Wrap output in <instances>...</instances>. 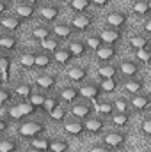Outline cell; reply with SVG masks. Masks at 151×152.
Returning a JSON list of instances; mask_svg holds the SVG:
<instances>
[{"mask_svg": "<svg viewBox=\"0 0 151 152\" xmlns=\"http://www.w3.org/2000/svg\"><path fill=\"white\" fill-rule=\"evenodd\" d=\"M84 122H85V131L91 134H100L105 131V117H101V115H98V117L93 115V117L85 118Z\"/></svg>", "mask_w": 151, "mask_h": 152, "instance_id": "11", "label": "cell"}, {"mask_svg": "<svg viewBox=\"0 0 151 152\" xmlns=\"http://www.w3.org/2000/svg\"><path fill=\"white\" fill-rule=\"evenodd\" d=\"M73 58H75V57L71 55V51H70V48H68V46H66V48H62V46H61V48L53 53V60H55L59 66H68Z\"/></svg>", "mask_w": 151, "mask_h": 152, "instance_id": "24", "label": "cell"}, {"mask_svg": "<svg viewBox=\"0 0 151 152\" xmlns=\"http://www.w3.org/2000/svg\"><path fill=\"white\" fill-rule=\"evenodd\" d=\"M38 12H39L38 5L27 4V2H20V4H16V7H14V14H18V16L23 18V20H30V18H34Z\"/></svg>", "mask_w": 151, "mask_h": 152, "instance_id": "17", "label": "cell"}, {"mask_svg": "<svg viewBox=\"0 0 151 152\" xmlns=\"http://www.w3.org/2000/svg\"><path fill=\"white\" fill-rule=\"evenodd\" d=\"M130 104H132V110L137 112V113H144L151 108V96L150 94H137L130 99Z\"/></svg>", "mask_w": 151, "mask_h": 152, "instance_id": "8", "label": "cell"}, {"mask_svg": "<svg viewBox=\"0 0 151 152\" xmlns=\"http://www.w3.org/2000/svg\"><path fill=\"white\" fill-rule=\"evenodd\" d=\"M13 90H14V94H16L20 99H30V96L36 92V90H34V85L29 83V81H20V83H16Z\"/></svg>", "mask_w": 151, "mask_h": 152, "instance_id": "20", "label": "cell"}, {"mask_svg": "<svg viewBox=\"0 0 151 152\" xmlns=\"http://www.w3.org/2000/svg\"><path fill=\"white\" fill-rule=\"evenodd\" d=\"M144 87H146V81H144L141 76H137V78H128V80L124 81V90H126L128 94H132V96L142 94Z\"/></svg>", "mask_w": 151, "mask_h": 152, "instance_id": "18", "label": "cell"}, {"mask_svg": "<svg viewBox=\"0 0 151 152\" xmlns=\"http://www.w3.org/2000/svg\"><path fill=\"white\" fill-rule=\"evenodd\" d=\"M84 41H85L87 48H89V50H93V51H96L98 48H101V46H103V41H101V37H100V34H91V36H87Z\"/></svg>", "mask_w": 151, "mask_h": 152, "instance_id": "41", "label": "cell"}, {"mask_svg": "<svg viewBox=\"0 0 151 152\" xmlns=\"http://www.w3.org/2000/svg\"><path fill=\"white\" fill-rule=\"evenodd\" d=\"M0 48L7 53V51H16L18 50V39L11 34H4L0 37Z\"/></svg>", "mask_w": 151, "mask_h": 152, "instance_id": "29", "label": "cell"}, {"mask_svg": "<svg viewBox=\"0 0 151 152\" xmlns=\"http://www.w3.org/2000/svg\"><path fill=\"white\" fill-rule=\"evenodd\" d=\"M114 106H115V112H119V113H132V104L126 97H115Z\"/></svg>", "mask_w": 151, "mask_h": 152, "instance_id": "40", "label": "cell"}, {"mask_svg": "<svg viewBox=\"0 0 151 152\" xmlns=\"http://www.w3.org/2000/svg\"><path fill=\"white\" fill-rule=\"evenodd\" d=\"M96 113L105 117V118H110L115 113V106H114V101H98L96 106H94Z\"/></svg>", "mask_w": 151, "mask_h": 152, "instance_id": "22", "label": "cell"}, {"mask_svg": "<svg viewBox=\"0 0 151 152\" xmlns=\"http://www.w3.org/2000/svg\"><path fill=\"white\" fill-rule=\"evenodd\" d=\"M61 103H62V101H61L59 94H48V96H46V101H44V106H43V112L50 115Z\"/></svg>", "mask_w": 151, "mask_h": 152, "instance_id": "34", "label": "cell"}, {"mask_svg": "<svg viewBox=\"0 0 151 152\" xmlns=\"http://www.w3.org/2000/svg\"><path fill=\"white\" fill-rule=\"evenodd\" d=\"M141 133H142L144 136L151 138V117H146V118L142 120V124H141Z\"/></svg>", "mask_w": 151, "mask_h": 152, "instance_id": "49", "label": "cell"}, {"mask_svg": "<svg viewBox=\"0 0 151 152\" xmlns=\"http://www.w3.org/2000/svg\"><path fill=\"white\" fill-rule=\"evenodd\" d=\"M91 5H93V2H91V0H70V2H68V7H70L75 14L87 12Z\"/></svg>", "mask_w": 151, "mask_h": 152, "instance_id": "31", "label": "cell"}, {"mask_svg": "<svg viewBox=\"0 0 151 152\" xmlns=\"http://www.w3.org/2000/svg\"><path fill=\"white\" fill-rule=\"evenodd\" d=\"M14 96H16V94H14V90L7 88V87L4 85V87L0 88V104H2V106H7V104L14 99Z\"/></svg>", "mask_w": 151, "mask_h": 152, "instance_id": "43", "label": "cell"}, {"mask_svg": "<svg viewBox=\"0 0 151 152\" xmlns=\"http://www.w3.org/2000/svg\"><path fill=\"white\" fill-rule=\"evenodd\" d=\"M96 73H98V78H100V80H103V78H117L119 67L114 66V64H110V62H107V64H101Z\"/></svg>", "mask_w": 151, "mask_h": 152, "instance_id": "25", "label": "cell"}, {"mask_svg": "<svg viewBox=\"0 0 151 152\" xmlns=\"http://www.w3.org/2000/svg\"><path fill=\"white\" fill-rule=\"evenodd\" d=\"M34 85L38 87L39 90H43V92H52V90L57 87V78H55L53 75L41 73L39 76H36V80H34Z\"/></svg>", "mask_w": 151, "mask_h": 152, "instance_id": "10", "label": "cell"}, {"mask_svg": "<svg viewBox=\"0 0 151 152\" xmlns=\"http://www.w3.org/2000/svg\"><path fill=\"white\" fill-rule=\"evenodd\" d=\"M68 113H70V110H68V108L61 103V104H59V106H57L52 113L48 115V117H50L55 124H64V122H66V118H68Z\"/></svg>", "mask_w": 151, "mask_h": 152, "instance_id": "32", "label": "cell"}, {"mask_svg": "<svg viewBox=\"0 0 151 152\" xmlns=\"http://www.w3.org/2000/svg\"><path fill=\"white\" fill-rule=\"evenodd\" d=\"M142 30H144L146 34H150V36H151V16H148V18H146V21L142 23Z\"/></svg>", "mask_w": 151, "mask_h": 152, "instance_id": "53", "label": "cell"}, {"mask_svg": "<svg viewBox=\"0 0 151 152\" xmlns=\"http://www.w3.org/2000/svg\"><path fill=\"white\" fill-rule=\"evenodd\" d=\"M148 4H150V11H151V0H148Z\"/></svg>", "mask_w": 151, "mask_h": 152, "instance_id": "57", "label": "cell"}, {"mask_svg": "<svg viewBox=\"0 0 151 152\" xmlns=\"http://www.w3.org/2000/svg\"><path fill=\"white\" fill-rule=\"evenodd\" d=\"M39 18L44 20V21H53L61 16V7L57 4H44L39 7Z\"/></svg>", "mask_w": 151, "mask_h": 152, "instance_id": "13", "label": "cell"}, {"mask_svg": "<svg viewBox=\"0 0 151 152\" xmlns=\"http://www.w3.org/2000/svg\"><path fill=\"white\" fill-rule=\"evenodd\" d=\"M41 48L44 50V51H48V53H55L59 48H61V39L55 37V36H52V37H48L46 41H43L41 42Z\"/></svg>", "mask_w": 151, "mask_h": 152, "instance_id": "38", "label": "cell"}, {"mask_svg": "<svg viewBox=\"0 0 151 152\" xmlns=\"http://www.w3.org/2000/svg\"><path fill=\"white\" fill-rule=\"evenodd\" d=\"M93 25H94V16L89 14V12L75 14L71 18V27H73L75 32H87Z\"/></svg>", "mask_w": 151, "mask_h": 152, "instance_id": "4", "label": "cell"}, {"mask_svg": "<svg viewBox=\"0 0 151 152\" xmlns=\"http://www.w3.org/2000/svg\"><path fill=\"white\" fill-rule=\"evenodd\" d=\"M9 117H11V118H14V120H21V118H23V113L20 112L18 104H13V106L9 108Z\"/></svg>", "mask_w": 151, "mask_h": 152, "instance_id": "50", "label": "cell"}, {"mask_svg": "<svg viewBox=\"0 0 151 152\" xmlns=\"http://www.w3.org/2000/svg\"><path fill=\"white\" fill-rule=\"evenodd\" d=\"M94 53H96V58H98L100 62L107 64V62H110L114 57L117 55V48H115V46H110V44H103V46L98 48Z\"/></svg>", "mask_w": 151, "mask_h": 152, "instance_id": "19", "label": "cell"}, {"mask_svg": "<svg viewBox=\"0 0 151 152\" xmlns=\"http://www.w3.org/2000/svg\"><path fill=\"white\" fill-rule=\"evenodd\" d=\"M50 143H52V140H48V138H39V136L30 142L32 147H38V149H41V151H44V152L50 151Z\"/></svg>", "mask_w": 151, "mask_h": 152, "instance_id": "46", "label": "cell"}, {"mask_svg": "<svg viewBox=\"0 0 151 152\" xmlns=\"http://www.w3.org/2000/svg\"><path fill=\"white\" fill-rule=\"evenodd\" d=\"M44 129H46V126H44L41 120H29V122H23V124L18 127V133H20V136H23V138L34 140V138H38L41 133H44Z\"/></svg>", "mask_w": 151, "mask_h": 152, "instance_id": "2", "label": "cell"}, {"mask_svg": "<svg viewBox=\"0 0 151 152\" xmlns=\"http://www.w3.org/2000/svg\"><path fill=\"white\" fill-rule=\"evenodd\" d=\"M146 152H151V147H150V149H148V151H146Z\"/></svg>", "mask_w": 151, "mask_h": 152, "instance_id": "59", "label": "cell"}, {"mask_svg": "<svg viewBox=\"0 0 151 152\" xmlns=\"http://www.w3.org/2000/svg\"><path fill=\"white\" fill-rule=\"evenodd\" d=\"M64 131L68 136L71 138H80L85 133V122L80 118H73V120H66L64 122Z\"/></svg>", "mask_w": 151, "mask_h": 152, "instance_id": "9", "label": "cell"}, {"mask_svg": "<svg viewBox=\"0 0 151 152\" xmlns=\"http://www.w3.org/2000/svg\"><path fill=\"white\" fill-rule=\"evenodd\" d=\"M91 2H93V5H94V7H98V9H103V7H107V5H109L112 0H91Z\"/></svg>", "mask_w": 151, "mask_h": 152, "instance_id": "51", "label": "cell"}, {"mask_svg": "<svg viewBox=\"0 0 151 152\" xmlns=\"http://www.w3.org/2000/svg\"><path fill=\"white\" fill-rule=\"evenodd\" d=\"M73 27H71V23H57L55 27H53V36L59 39H70L73 36Z\"/></svg>", "mask_w": 151, "mask_h": 152, "instance_id": "27", "label": "cell"}, {"mask_svg": "<svg viewBox=\"0 0 151 152\" xmlns=\"http://www.w3.org/2000/svg\"><path fill=\"white\" fill-rule=\"evenodd\" d=\"M119 75L124 76L126 80L128 78H137V76L142 73V66L139 60H132V58H124L119 62Z\"/></svg>", "mask_w": 151, "mask_h": 152, "instance_id": "3", "label": "cell"}, {"mask_svg": "<svg viewBox=\"0 0 151 152\" xmlns=\"http://www.w3.org/2000/svg\"><path fill=\"white\" fill-rule=\"evenodd\" d=\"M9 67H11V57L4 53L0 57V75H2V83L5 85L9 81Z\"/></svg>", "mask_w": 151, "mask_h": 152, "instance_id": "35", "label": "cell"}, {"mask_svg": "<svg viewBox=\"0 0 151 152\" xmlns=\"http://www.w3.org/2000/svg\"><path fill=\"white\" fill-rule=\"evenodd\" d=\"M68 48H70V51H71V55L75 57V58H82L85 53H87V44H85V41H82V39H75V41H70V44H68Z\"/></svg>", "mask_w": 151, "mask_h": 152, "instance_id": "23", "label": "cell"}, {"mask_svg": "<svg viewBox=\"0 0 151 152\" xmlns=\"http://www.w3.org/2000/svg\"><path fill=\"white\" fill-rule=\"evenodd\" d=\"M70 112H71V115H73L75 118L85 120V118L93 117V106H91L89 103H85V101H82V103H78V101H76L75 104L70 108Z\"/></svg>", "mask_w": 151, "mask_h": 152, "instance_id": "16", "label": "cell"}, {"mask_svg": "<svg viewBox=\"0 0 151 152\" xmlns=\"http://www.w3.org/2000/svg\"><path fill=\"white\" fill-rule=\"evenodd\" d=\"M70 143L66 140H52L50 143V152H68Z\"/></svg>", "mask_w": 151, "mask_h": 152, "instance_id": "44", "label": "cell"}, {"mask_svg": "<svg viewBox=\"0 0 151 152\" xmlns=\"http://www.w3.org/2000/svg\"><path fill=\"white\" fill-rule=\"evenodd\" d=\"M126 20H128V14L123 12V11H112L105 16V23L107 27L110 28H117V30H123V27L126 25Z\"/></svg>", "mask_w": 151, "mask_h": 152, "instance_id": "7", "label": "cell"}, {"mask_svg": "<svg viewBox=\"0 0 151 152\" xmlns=\"http://www.w3.org/2000/svg\"><path fill=\"white\" fill-rule=\"evenodd\" d=\"M117 87H119L117 78H103V80H100V88H101V92H105V94L115 92Z\"/></svg>", "mask_w": 151, "mask_h": 152, "instance_id": "37", "label": "cell"}, {"mask_svg": "<svg viewBox=\"0 0 151 152\" xmlns=\"http://www.w3.org/2000/svg\"><path fill=\"white\" fill-rule=\"evenodd\" d=\"M9 7H11V0H2V4H0V12H2V16L7 14Z\"/></svg>", "mask_w": 151, "mask_h": 152, "instance_id": "52", "label": "cell"}, {"mask_svg": "<svg viewBox=\"0 0 151 152\" xmlns=\"http://www.w3.org/2000/svg\"><path fill=\"white\" fill-rule=\"evenodd\" d=\"M52 62H55V60H53V55H50L48 51H39V53H36V69L44 71V69H48L52 66Z\"/></svg>", "mask_w": 151, "mask_h": 152, "instance_id": "26", "label": "cell"}, {"mask_svg": "<svg viewBox=\"0 0 151 152\" xmlns=\"http://www.w3.org/2000/svg\"><path fill=\"white\" fill-rule=\"evenodd\" d=\"M16 104H18L20 112L23 113V117H30V115H34L39 110L38 106L32 101H29V99H20V103H16Z\"/></svg>", "mask_w": 151, "mask_h": 152, "instance_id": "36", "label": "cell"}, {"mask_svg": "<svg viewBox=\"0 0 151 152\" xmlns=\"http://www.w3.org/2000/svg\"><path fill=\"white\" fill-rule=\"evenodd\" d=\"M46 96H48L46 92L39 90V92H34V94L30 96V99H29V101H32V103H34L38 108H41V110H43V106H44V101H46Z\"/></svg>", "mask_w": 151, "mask_h": 152, "instance_id": "45", "label": "cell"}, {"mask_svg": "<svg viewBox=\"0 0 151 152\" xmlns=\"http://www.w3.org/2000/svg\"><path fill=\"white\" fill-rule=\"evenodd\" d=\"M18 147H20V143L11 138H4L0 142V152H18Z\"/></svg>", "mask_w": 151, "mask_h": 152, "instance_id": "42", "label": "cell"}, {"mask_svg": "<svg viewBox=\"0 0 151 152\" xmlns=\"http://www.w3.org/2000/svg\"><path fill=\"white\" fill-rule=\"evenodd\" d=\"M7 126H9V122H7V117L4 115V117L0 118V133H5V131H7Z\"/></svg>", "mask_w": 151, "mask_h": 152, "instance_id": "54", "label": "cell"}, {"mask_svg": "<svg viewBox=\"0 0 151 152\" xmlns=\"http://www.w3.org/2000/svg\"><path fill=\"white\" fill-rule=\"evenodd\" d=\"M23 21H25L23 18H20L18 14L13 12V14H4L2 20H0V25L7 32H16V30H20L23 27Z\"/></svg>", "mask_w": 151, "mask_h": 152, "instance_id": "6", "label": "cell"}, {"mask_svg": "<svg viewBox=\"0 0 151 152\" xmlns=\"http://www.w3.org/2000/svg\"><path fill=\"white\" fill-rule=\"evenodd\" d=\"M89 152H115V149H112L110 145H107V143H103V142H100V143H94Z\"/></svg>", "mask_w": 151, "mask_h": 152, "instance_id": "48", "label": "cell"}, {"mask_svg": "<svg viewBox=\"0 0 151 152\" xmlns=\"http://www.w3.org/2000/svg\"><path fill=\"white\" fill-rule=\"evenodd\" d=\"M101 142L110 145L112 149L119 151V149H124L126 143H128V134L123 131V129H114V131H107L103 136H101Z\"/></svg>", "mask_w": 151, "mask_h": 152, "instance_id": "1", "label": "cell"}, {"mask_svg": "<svg viewBox=\"0 0 151 152\" xmlns=\"http://www.w3.org/2000/svg\"><path fill=\"white\" fill-rule=\"evenodd\" d=\"M20 66H21L23 69H36V53H30V51L21 53V57H20Z\"/></svg>", "mask_w": 151, "mask_h": 152, "instance_id": "39", "label": "cell"}, {"mask_svg": "<svg viewBox=\"0 0 151 152\" xmlns=\"http://www.w3.org/2000/svg\"><path fill=\"white\" fill-rule=\"evenodd\" d=\"M59 97H61V101L66 103V104H75L76 101L82 97L80 87H76V85H66V87H61V90H59Z\"/></svg>", "mask_w": 151, "mask_h": 152, "instance_id": "5", "label": "cell"}, {"mask_svg": "<svg viewBox=\"0 0 151 152\" xmlns=\"http://www.w3.org/2000/svg\"><path fill=\"white\" fill-rule=\"evenodd\" d=\"M57 2H70V0H57Z\"/></svg>", "mask_w": 151, "mask_h": 152, "instance_id": "58", "label": "cell"}, {"mask_svg": "<svg viewBox=\"0 0 151 152\" xmlns=\"http://www.w3.org/2000/svg\"><path fill=\"white\" fill-rule=\"evenodd\" d=\"M128 44L137 51V50H146V48H151V41L146 34H135L128 39Z\"/></svg>", "mask_w": 151, "mask_h": 152, "instance_id": "21", "label": "cell"}, {"mask_svg": "<svg viewBox=\"0 0 151 152\" xmlns=\"http://www.w3.org/2000/svg\"><path fill=\"white\" fill-rule=\"evenodd\" d=\"M110 122H112L117 129H124V127H128L130 122H132V113H119V112H115V113L110 117Z\"/></svg>", "mask_w": 151, "mask_h": 152, "instance_id": "28", "label": "cell"}, {"mask_svg": "<svg viewBox=\"0 0 151 152\" xmlns=\"http://www.w3.org/2000/svg\"><path fill=\"white\" fill-rule=\"evenodd\" d=\"M80 92H82L84 99H89V101H93V104H96L98 97L101 94V88H100V83H85L80 87Z\"/></svg>", "mask_w": 151, "mask_h": 152, "instance_id": "15", "label": "cell"}, {"mask_svg": "<svg viewBox=\"0 0 151 152\" xmlns=\"http://www.w3.org/2000/svg\"><path fill=\"white\" fill-rule=\"evenodd\" d=\"M52 36H53V28H48V27H43V25H39L32 30V39L38 41L39 44L43 41H46L48 37H52Z\"/></svg>", "mask_w": 151, "mask_h": 152, "instance_id": "33", "label": "cell"}, {"mask_svg": "<svg viewBox=\"0 0 151 152\" xmlns=\"http://www.w3.org/2000/svg\"><path fill=\"white\" fill-rule=\"evenodd\" d=\"M98 34H100V37L103 41V44H110V46H115V44L123 39V30L110 28V27H105V28L100 30Z\"/></svg>", "mask_w": 151, "mask_h": 152, "instance_id": "12", "label": "cell"}, {"mask_svg": "<svg viewBox=\"0 0 151 152\" xmlns=\"http://www.w3.org/2000/svg\"><path fill=\"white\" fill-rule=\"evenodd\" d=\"M87 76H89V69L85 66H71L68 69V78H70L71 83H76V85L85 83Z\"/></svg>", "mask_w": 151, "mask_h": 152, "instance_id": "14", "label": "cell"}, {"mask_svg": "<svg viewBox=\"0 0 151 152\" xmlns=\"http://www.w3.org/2000/svg\"><path fill=\"white\" fill-rule=\"evenodd\" d=\"M132 12L133 14H137V16H150L151 11H150V4H148V0H133V4H132Z\"/></svg>", "mask_w": 151, "mask_h": 152, "instance_id": "30", "label": "cell"}, {"mask_svg": "<svg viewBox=\"0 0 151 152\" xmlns=\"http://www.w3.org/2000/svg\"><path fill=\"white\" fill-rule=\"evenodd\" d=\"M27 152H44V151H41V149H38V147H32V145H30Z\"/></svg>", "mask_w": 151, "mask_h": 152, "instance_id": "56", "label": "cell"}, {"mask_svg": "<svg viewBox=\"0 0 151 152\" xmlns=\"http://www.w3.org/2000/svg\"><path fill=\"white\" fill-rule=\"evenodd\" d=\"M135 57H137V60L142 62V64H151V48L137 50V51H135Z\"/></svg>", "mask_w": 151, "mask_h": 152, "instance_id": "47", "label": "cell"}, {"mask_svg": "<svg viewBox=\"0 0 151 152\" xmlns=\"http://www.w3.org/2000/svg\"><path fill=\"white\" fill-rule=\"evenodd\" d=\"M21 2H27V4H32V5H39L41 0H21Z\"/></svg>", "mask_w": 151, "mask_h": 152, "instance_id": "55", "label": "cell"}]
</instances>
